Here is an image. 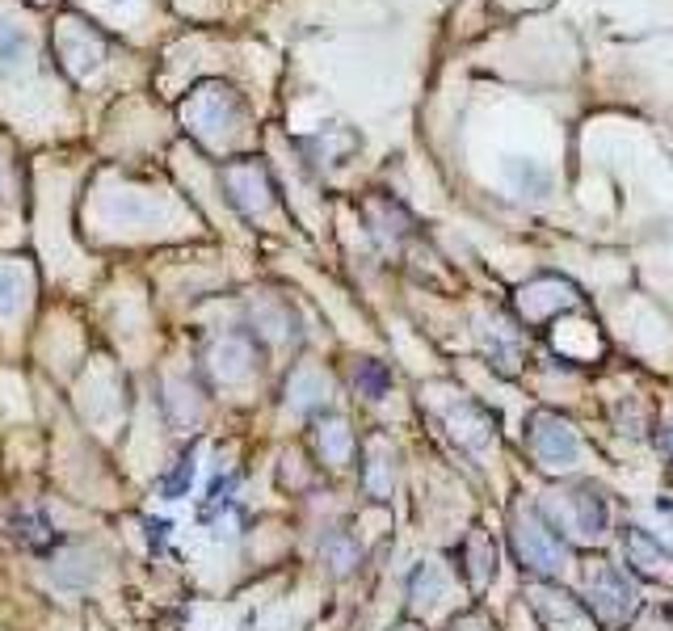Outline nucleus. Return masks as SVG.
<instances>
[{
  "instance_id": "7",
  "label": "nucleus",
  "mask_w": 673,
  "mask_h": 631,
  "mask_svg": "<svg viewBox=\"0 0 673 631\" xmlns=\"http://www.w3.org/2000/svg\"><path fill=\"white\" fill-rule=\"evenodd\" d=\"M106 5H127V0H106Z\"/></svg>"
},
{
  "instance_id": "6",
  "label": "nucleus",
  "mask_w": 673,
  "mask_h": 631,
  "mask_svg": "<svg viewBox=\"0 0 673 631\" xmlns=\"http://www.w3.org/2000/svg\"><path fill=\"white\" fill-rule=\"evenodd\" d=\"M186 484H190V455L181 459L177 476H173V480H165V497H181V493H186Z\"/></svg>"
},
{
  "instance_id": "1",
  "label": "nucleus",
  "mask_w": 673,
  "mask_h": 631,
  "mask_svg": "<svg viewBox=\"0 0 673 631\" xmlns=\"http://www.w3.org/2000/svg\"><path fill=\"white\" fill-rule=\"evenodd\" d=\"M55 47H59V64L72 80H89L101 59H106V43H101V34L80 22V17H59L55 26Z\"/></svg>"
},
{
  "instance_id": "5",
  "label": "nucleus",
  "mask_w": 673,
  "mask_h": 631,
  "mask_svg": "<svg viewBox=\"0 0 673 631\" xmlns=\"http://www.w3.org/2000/svg\"><path fill=\"white\" fill-rule=\"evenodd\" d=\"M451 631H493V623H488V615H480V610H467V615H459L451 623Z\"/></svg>"
},
{
  "instance_id": "8",
  "label": "nucleus",
  "mask_w": 673,
  "mask_h": 631,
  "mask_svg": "<svg viewBox=\"0 0 673 631\" xmlns=\"http://www.w3.org/2000/svg\"><path fill=\"white\" fill-rule=\"evenodd\" d=\"M669 446H673V434H669Z\"/></svg>"
},
{
  "instance_id": "2",
  "label": "nucleus",
  "mask_w": 673,
  "mask_h": 631,
  "mask_svg": "<svg viewBox=\"0 0 673 631\" xmlns=\"http://www.w3.org/2000/svg\"><path fill=\"white\" fill-rule=\"evenodd\" d=\"M514 547H518L522 564L543 568V573H556V568L564 564V543H560V535L552 531V526H547V518L530 514V510L514 518Z\"/></svg>"
},
{
  "instance_id": "3",
  "label": "nucleus",
  "mask_w": 673,
  "mask_h": 631,
  "mask_svg": "<svg viewBox=\"0 0 673 631\" xmlns=\"http://www.w3.org/2000/svg\"><path fill=\"white\" fill-rule=\"evenodd\" d=\"M530 451L552 467H568L577 459L581 442H577L573 430H568V421H560L552 413H539L535 421H530Z\"/></svg>"
},
{
  "instance_id": "4",
  "label": "nucleus",
  "mask_w": 673,
  "mask_h": 631,
  "mask_svg": "<svg viewBox=\"0 0 673 631\" xmlns=\"http://www.w3.org/2000/svg\"><path fill=\"white\" fill-rule=\"evenodd\" d=\"M589 602L598 606V615L606 623H623L631 615V602H636V594H631V585L623 573H615V568H598L594 581H589Z\"/></svg>"
}]
</instances>
